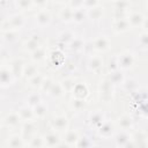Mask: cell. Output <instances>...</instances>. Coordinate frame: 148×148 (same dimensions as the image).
<instances>
[{"mask_svg": "<svg viewBox=\"0 0 148 148\" xmlns=\"http://www.w3.org/2000/svg\"><path fill=\"white\" fill-rule=\"evenodd\" d=\"M86 18H87V9L80 8V9L74 10V13H73V22H74V23L80 24V23H82Z\"/></svg>", "mask_w": 148, "mask_h": 148, "instance_id": "obj_38", "label": "cell"}, {"mask_svg": "<svg viewBox=\"0 0 148 148\" xmlns=\"http://www.w3.org/2000/svg\"><path fill=\"white\" fill-rule=\"evenodd\" d=\"M21 118L18 116V112H15V111H12L9 113H7L5 116V118L2 119V124L8 127V128H15L17 127L20 124H21Z\"/></svg>", "mask_w": 148, "mask_h": 148, "instance_id": "obj_11", "label": "cell"}, {"mask_svg": "<svg viewBox=\"0 0 148 148\" xmlns=\"http://www.w3.org/2000/svg\"><path fill=\"white\" fill-rule=\"evenodd\" d=\"M29 148H46L44 136L38 135V134L34 136L29 142Z\"/></svg>", "mask_w": 148, "mask_h": 148, "instance_id": "obj_41", "label": "cell"}, {"mask_svg": "<svg viewBox=\"0 0 148 148\" xmlns=\"http://www.w3.org/2000/svg\"><path fill=\"white\" fill-rule=\"evenodd\" d=\"M24 61L22 59H14L10 64H9V68L12 71V73L14 74L15 79H18L21 76H23V71H24Z\"/></svg>", "mask_w": 148, "mask_h": 148, "instance_id": "obj_18", "label": "cell"}, {"mask_svg": "<svg viewBox=\"0 0 148 148\" xmlns=\"http://www.w3.org/2000/svg\"><path fill=\"white\" fill-rule=\"evenodd\" d=\"M52 21L51 13L46 8H39V10L35 15V23L39 28H45L47 27Z\"/></svg>", "mask_w": 148, "mask_h": 148, "instance_id": "obj_7", "label": "cell"}, {"mask_svg": "<svg viewBox=\"0 0 148 148\" xmlns=\"http://www.w3.org/2000/svg\"><path fill=\"white\" fill-rule=\"evenodd\" d=\"M108 79L111 81V83L116 87V86H123L124 81L126 80L123 71L118 69V71H114V72H110L109 75H108Z\"/></svg>", "mask_w": 148, "mask_h": 148, "instance_id": "obj_25", "label": "cell"}, {"mask_svg": "<svg viewBox=\"0 0 148 148\" xmlns=\"http://www.w3.org/2000/svg\"><path fill=\"white\" fill-rule=\"evenodd\" d=\"M80 139V134L76 130H67L64 135V142L71 147H75Z\"/></svg>", "mask_w": 148, "mask_h": 148, "instance_id": "obj_22", "label": "cell"}, {"mask_svg": "<svg viewBox=\"0 0 148 148\" xmlns=\"http://www.w3.org/2000/svg\"><path fill=\"white\" fill-rule=\"evenodd\" d=\"M146 7L148 8V1H146Z\"/></svg>", "mask_w": 148, "mask_h": 148, "instance_id": "obj_54", "label": "cell"}, {"mask_svg": "<svg viewBox=\"0 0 148 148\" xmlns=\"http://www.w3.org/2000/svg\"><path fill=\"white\" fill-rule=\"evenodd\" d=\"M127 20H128L131 28H138V27H142L143 21H145V16L140 12H133V13H130Z\"/></svg>", "mask_w": 148, "mask_h": 148, "instance_id": "obj_23", "label": "cell"}, {"mask_svg": "<svg viewBox=\"0 0 148 148\" xmlns=\"http://www.w3.org/2000/svg\"><path fill=\"white\" fill-rule=\"evenodd\" d=\"M50 125L56 132H66L69 126V120L65 114H58L51 119Z\"/></svg>", "mask_w": 148, "mask_h": 148, "instance_id": "obj_5", "label": "cell"}, {"mask_svg": "<svg viewBox=\"0 0 148 148\" xmlns=\"http://www.w3.org/2000/svg\"><path fill=\"white\" fill-rule=\"evenodd\" d=\"M104 66V61H103V58L101 56H92L89 58L88 62H87V68L88 71L90 72H99Z\"/></svg>", "mask_w": 148, "mask_h": 148, "instance_id": "obj_14", "label": "cell"}, {"mask_svg": "<svg viewBox=\"0 0 148 148\" xmlns=\"http://www.w3.org/2000/svg\"><path fill=\"white\" fill-rule=\"evenodd\" d=\"M123 88L127 92H136L139 90V84L134 79H126L123 83Z\"/></svg>", "mask_w": 148, "mask_h": 148, "instance_id": "obj_36", "label": "cell"}, {"mask_svg": "<svg viewBox=\"0 0 148 148\" xmlns=\"http://www.w3.org/2000/svg\"><path fill=\"white\" fill-rule=\"evenodd\" d=\"M47 56V52H46V49L44 46H40L39 49H37L35 52H32L30 54V58L31 60L35 62V64H38V62H42Z\"/></svg>", "mask_w": 148, "mask_h": 148, "instance_id": "obj_33", "label": "cell"}, {"mask_svg": "<svg viewBox=\"0 0 148 148\" xmlns=\"http://www.w3.org/2000/svg\"><path fill=\"white\" fill-rule=\"evenodd\" d=\"M44 79H45V76H44V75H42L40 73H38V74H37V75H35L32 79H30L28 82H29V86H30L31 88L40 89V86H42V83H43Z\"/></svg>", "mask_w": 148, "mask_h": 148, "instance_id": "obj_45", "label": "cell"}, {"mask_svg": "<svg viewBox=\"0 0 148 148\" xmlns=\"http://www.w3.org/2000/svg\"><path fill=\"white\" fill-rule=\"evenodd\" d=\"M104 14H105V9L102 5L98 7H95L92 9L87 10V17L90 21H99L104 17Z\"/></svg>", "mask_w": 148, "mask_h": 148, "instance_id": "obj_24", "label": "cell"}, {"mask_svg": "<svg viewBox=\"0 0 148 148\" xmlns=\"http://www.w3.org/2000/svg\"><path fill=\"white\" fill-rule=\"evenodd\" d=\"M96 131H97V135L102 139L112 138L116 135V124L111 120H105L103 125Z\"/></svg>", "mask_w": 148, "mask_h": 148, "instance_id": "obj_6", "label": "cell"}, {"mask_svg": "<svg viewBox=\"0 0 148 148\" xmlns=\"http://www.w3.org/2000/svg\"><path fill=\"white\" fill-rule=\"evenodd\" d=\"M117 126L120 128V131H130L134 126L133 117L128 113H124L117 119Z\"/></svg>", "mask_w": 148, "mask_h": 148, "instance_id": "obj_12", "label": "cell"}, {"mask_svg": "<svg viewBox=\"0 0 148 148\" xmlns=\"http://www.w3.org/2000/svg\"><path fill=\"white\" fill-rule=\"evenodd\" d=\"M117 61L120 71H127L135 66L136 58L132 51H123L117 54Z\"/></svg>", "mask_w": 148, "mask_h": 148, "instance_id": "obj_2", "label": "cell"}, {"mask_svg": "<svg viewBox=\"0 0 148 148\" xmlns=\"http://www.w3.org/2000/svg\"><path fill=\"white\" fill-rule=\"evenodd\" d=\"M109 69H110V72H114V71L119 69L118 61H117V56H114L112 59H110V61H109Z\"/></svg>", "mask_w": 148, "mask_h": 148, "instance_id": "obj_50", "label": "cell"}, {"mask_svg": "<svg viewBox=\"0 0 148 148\" xmlns=\"http://www.w3.org/2000/svg\"><path fill=\"white\" fill-rule=\"evenodd\" d=\"M114 96V86L111 83V81L108 77L102 79L98 82V98L102 102L110 103L113 101Z\"/></svg>", "mask_w": 148, "mask_h": 148, "instance_id": "obj_1", "label": "cell"}, {"mask_svg": "<svg viewBox=\"0 0 148 148\" xmlns=\"http://www.w3.org/2000/svg\"><path fill=\"white\" fill-rule=\"evenodd\" d=\"M142 29L145 32H148V17H145L143 24H142Z\"/></svg>", "mask_w": 148, "mask_h": 148, "instance_id": "obj_51", "label": "cell"}, {"mask_svg": "<svg viewBox=\"0 0 148 148\" xmlns=\"http://www.w3.org/2000/svg\"><path fill=\"white\" fill-rule=\"evenodd\" d=\"M84 47H86V43H84L83 38L80 36H75V38L68 45V49L73 52H80V51L84 50Z\"/></svg>", "mask_w": 148, "mask_h": 148, "instance_id": "obj_31", "label": "cell"}, {"mask_svg": "<svg viewBox=\"0 0 148 148\" xmlns=\"http://www.w3.org/2000/svg\"><path fill=\"white\" fill-rule=\"evenodd\" d=\"M53 84H54V80H53L51 76H45V79H44V81H43V83H42L39 90L43 91V92L49 94L50 90H51V88L53 87Z\"/></svg>", "mask_w": 148, "mask_h": 148, "instance_id": "obj_47", "label": "cell"}, {"mask_svg": "<svg viewBox=\"0 0 148 148\" xmlns=\"http://www.w3.org/2000/svg\"><path fill=\"white\" fill-rule=\"evenodd\" d=\"M7 146L8 148H22L24 146V140L21 136V134H14L10 135L7 140Z\"/></svg>", "mask_w": 148, "mask_h": 148, "instance_id": "obj_30", "label": "cell"}, {"mask_svg": "<svg viewBox=\"0 0 148 148\" xmlns=\"http://www.w3.org/2000/svg\"><path fill=\"white\" fill-rule=\"evenodd\" d=\"M56 148H71V146H68L67 143H65V142H61L58 147H56Z\"/></svg>", "mask_w": 148, "mask_h": 148, "instance_id": "obj_53", "label": "cell"}, {"mask_svg": "<svg viewBox=\"0 0 148 148\" xmlns=\"http://www.w3.org/2000/svg\"><path fill=\"white\" fill-rule=\"evenodd\" d=\"M132 139V135L130 134L128 131H120L116 133L114 135V143L118 148H124Z\"/></svg>", "mask_w": 148, "mask_h": 148, "instance_id": "obj_17", "label": "cell"}, {"mask_svg": "<svg viewBox=\"0 0 148 148\" xmlns=\"http://www.w3.org/2000/svg\"><path fill=\"white\" fill-rule=\"evenodd\" d=\"M75 148H92V141L87 135H80V139H79Z\"/></svg>", "mask_w": 148, "mask_h": 148, "instance_id": "obj_46", "label": "cell"}, {"mask_svg": "<svg viewBox=\"0 0 148 148\" xmlns=\"http://www.w3.org/2000/svg\"><path fill=\"white\" fill-rule=\"evenodd\" d=\"M42 45L39 44V39H38V36H31L29 37L24 43H23V49L25 52L28 53H32L35 52L37 49H39Z\"/></svg>", "mask_w": 148, "mask_h": 148, "instance_id": "obj_20", "label": "cell"}, {"mask_svg": "<svg viewBox=\"0 0 148 148\" xmlns=\"http://www.w3.org/2000/svg\"><path fill=\"white\" fill-rule=\"evenodd\" d=\"M64 94H65V91H64L60 82H54L53 87L51 88V90L49 92V95L53 98H60L61 96H64Z\"/></svg>", "mask_w": 148, "mask_h": 148, "instance_id": "obj_43", "label": "cell"}, {"mask_svg": "<svg viewBox=\"0 0 148 148\" xmlns=\"http://www.w3.org/2000/svg\"><path fill=\"white\" fill-rule=\"evenodd\" d=\"M39 72H38V68H37V65L35 62L32 64H25L24 66V71H23V77L29 81L30 79H32L35 75H37Z\"/></svg>", "mask_w": 148, "mask_h": 148, "instance_id": "obj_29", "label": "cell"}, {"mask_svg": "<svg viewBox=\"0 0 148 148\" xmlns=\"http://www.w3.org/2000/svg\"><path fill=\"white\" fill-rule=\"evenodd\" d=\"M36 135V125L34 124V121L24 123L21 128V136L23 138L24 142H30V140Z\"/></svg>", "mask_w": 148, "mask_h": 148, "instance_id": "obj_10", "label": "cell"}, {"mask_svg": "<svg viewBox=\"0 0 148 148\" xmlns=\"http://www.w3.org/2000/svg\"><path fill=\"white\" fill-rule=\"evenodd\" d=\"M132 141L135 145V148H148V135L146 132L139 130L132 135Z\"/></svg>", "mask_w": 148, "mask_h": 148, "instance_id": "obj_13", "label": "cell"}, {"mask_svg": "<svg viewBox=\"0 0 148 148\" xmlns=\"http://www.w3.org/2000/svg\"><path fill=\"white\" fill-rule=\"evenodd\" d=\"M14 81H15V76L12 73L9 66L7 67V66L2 65L1 69H0V84H1V87L7 88V87L12 86Z\"/></svg>", "mask_w": 148, "mask_h": 148, "instance_id": "obj_8", "label": "cell"}, {"mask_svg": "<svg viewBox=\"0 0 148 148\" xmlns=\"http://www.w3.org/2000/svg\"><path fill=\"white\" fill-rule=\"evenodd\" d=\"M91 47L97 52H102V53L106 52L111 47V40H110V38L108 36H104V35L97 36L91 42Z\"/></svg>", "mask_w": 148, "mask_h": 148, "instance_id": "obj_4", "label": "cell"}, {"mask_svg": "<svg viewBox=\"0 0 148 148\" xmlns=\"http://www.w3.org/2000/svg\"><path fill=\"white\" fill-rule=\"evenodd\" d=\"M112 29L117 34H123V32L128 31L131 29V25H130L127 18H119V20H113Z\"/></svg>", "mask_w": 148, "mask_h": 148, "instance_id": "obj_19", "label": "cell"}, {"mask_svg": "<svg viewBox=\"0 0 148 148\" xmlns=\"http://www.w3.org/2000/svg\"><path fill=\"white\" fill-rule=\"evenodd\" d=\"M105 120H106V119H105V113H104V111L101 110V109H96V110L91 111V112L88 114V123H89V125H90L91 127L96 128V130H98V128L103 125V123H104Z\"/></svg>", "mask_w": 148, "mask_h": 148, "instance_id": "obj_3", "label": "cell"}, {"mask_svg": "<svg viewBox=\"0 0 148 148\" xmlns=\"http://www.w3.org/2000/svg\"><path fill=\"white\" fill-rule=\"evenodd\" d=\"M124 148H135V145H134V142L132 141V139H131V141H130V142H128Z\"/></svg>", "mask_w": 148, "mask_h": 148, "instance_id": "obj_52", "label": "cell"}, {"mask_svg": "<svg viewBox=\"0 0 148 148\" xmlns=\"http://www.w3.org/2000/svg\"><path fill=\"white\" fill-rule=\"evenodd\" d=\"M44 140H45L46 148H56V147H58L61 143L60 135L56 131H52V132L46 133L44 135Z\"/></svg>", "mask_w": 148, "mask_h": 148, "instance_id": "obj_15", "label": "cell"}, {"mask_svg": "<svg viewBox=\"0 0 148 148\" xmlns=\"http://www.w3.org/2000/svg\"><path fill=\"white\" fill-rule=\"evenodd\" d=\"M5 24L8 25V30L13 29V30H20L21 28L24 27L25 24V20L21 14H13L10 15L6 22H3Z\"/></svg>", "mask_w": 148, "mask_h": 148, "instance_id": "obj_9", "label": "cell"}, {"mask_svg": "<svg viewBox=\"0 0 148 148\" xmlns=\"http://www.w3.org/2000/svg\"><path fill=\"white\" fill-rule=\"evenodd\" d=\"M17 112H18V116L23 123H31V121H34V119H36L32 108H30L28 105L20 108Z\"/></svg>", "mask_w": 148, "mask_h": 148, "instance_id": "obj_21", "label": "cell"}, {"mask_svg": "<svg viewBox=\"0 0 148 148\" xmlns=\"http://www.w3.org/2000/svg\"><path fill=\"white\" fill-rule=\"evenodd\" d=\"M71 9L73 10H76V9H80V8H83V0H71L66 3Z\"/></svg>", "mask_w": 148, "mask_h": 148, "instance_id": "obj_48", "label": "cell"}, {"mask_svg": "<svg viewBox=\"0 0 148 148\" xmlns=\"http://www.w3.org/2000/svg\"><path fill=\"white\" fill-rule=\"evenodd\" d=\"M101 5H102V3H101L99 1H97V0H84V1H83V8L87 9V10L92 9V8H95V7H98V6H101Z\"/></svg>", "mask_w": 148, "mask_h": 148, "instance_id": "obj_49", "label": "cell"}, {"mask_svg": "<svg viewBox=\"0 0 148 148\" xmlns=\"http://www.w3.org/2000/svg\"><path fill=\"white\" fill-rule=\"evenodd\" d=\"M74 38H75V35H74V32H73L72 30H69V29L62 30V31L58 35V40H59L62 45H67V46L71 44V42H72Z\"/></svg>", "mask_w": 148, "mask_h": 148, "instance_id": "obj_28", "label": "cell"}, {"mask_svg": "<svg viewBox=\"0 0 148 148\" xmlns=\"http://www.w3.org/2000/svg\"><path fill=\"white\" fill-rule=\"evenodd\" d=\"M32 110H34V114H35L36 119H42L47 114V106L44 103L38 104L37 106L32 108Z\"/></svg>", "mask_w": 148, "mask_h": 148, "instance_id": "obj_44", "label": "cell"}, {"mask_svg": "<svg viewBox=\"0 0 148 148\" xmlns=\"http://www.w3.org/2000/svg\"><path fill=\"white\" fill-rule=\"evenodd\" d=\"M73 97L75 98H81V99H87V97L89 96V89L88 86L84 82H79L75 84L73 91Z\"/></svg>", "mask_w": 148, "mask_h": 148, "instance_id": "obj_16", "label": "cell"}, {"mask_svg": "<svg viewBox=\"0 0 148 148\" xmlns=\"http://www.w3.org/2000/svg\"><path fill=\"white\" fill-rule=\"evenodd\" d=\"M87 106V99H81V98H75L72 97L69 101V108L74 112H81L86 109Z\"/></svg>", "mask_w": 148, "mask_h": 148, "instance_id": "obj_27", "label": "cell"}, {"mask_svg": "<svg viewBox=\"0 0 148 148\" xmlns=\"http://www.w3.org/2000/svg\"><path fill=\"white\" fill-rule=\"evenodd\" d=\"M73 13H74V10L71 9L67 5H65L60 9V12L58 14V17L62 23H71V22H73Z\"/></svg>", "mask_w": 148, "mask_h": 148, "instance_id": "obj_26", "label": "cell"}, {"mask_svg": "<svg viewBox=\"0 0 148 148\" xmlns=\"http://www.w3.org/2000/svg\"><path fill=\"white\" fill-rule=\"evenodd\" d=\"M1 36H2V39L7 43H13L15 42L18 37H20V32L18 30H13V29H9V30H5L1 32Z\"/></svg>", "mask_w": 148, "mask_h": 148, "instance_id": "obj_35", "label": "cell"}, {"mask_svg": "<svg viewBox=\"0 0 148 148\" xmlns=\"http://www.w3.org/2000/svg\"><path fill=\"white\" fill-rule=\"evenodd\" d=\"M112 6L114 9L113 12L130 14V9L132 7V3L130 1H114V2H112Z\"/></svg>", "mask_w": 148, "mask_h": 148, "instance_id": "obj_32", "label": "cell"}, {"mask_svg": "<svg viewBox=\"0 0 148 148\" xmlns=\"http://www.w3.org/2000/svg\"><path fill=\"white\" fill-rule=\"evenodd\" d=\"M25 102H27V105L30 106V108H35L38 104L43 103L42 102V95H40V92H31V94H29L27 96V98H25Z\"/></svg>", "mask_w": 148, "mask_h": 148, "instance_id": "obj_34", "label": "cell"}, {"mask_svg": "<svg viewBox=\"0 0 148 148\" xmlns=\"http://www.w3.org/2000/svg\"><path fill=\"white\" fill-rule=\"evenodd\" d=\"M14 5L16 6V8H18L21 10H31L35 7L34 1H31V0H16L14 2Z\"/></svg>", "mask_w": 148, "mask_h": 148, "instance_id": "obj_42", "label": "cell"}, {"mask_svg": "<svg viewBox=\"0 0 148 148\" xmlns=\"http://www.w3.org/2000/svg\"><path fill=\"white\" fill-rule=\"evenodd\" d=\"M50 60H51L52 64L59 66V65H61V64L64 62L65 56H64V53H62L60 50H56V51H53V52L50 54Z\"/></svg>", "mask_w": 148, "mask_h": 148, "instance_id": "obj_40", "label": "cell"}, {"mask_svg": "<svg viewBox=\"0 0 148 148\" xmlns=\"http://www.w3.org/2000/svg\"><path fill=\"white\" fill-rule=\"evenodd\" d=\"M60 84H61V87H62L65 94H68V92H72V91H73V89H74L76 82L74 81L73 77H69V76H68V77H64V79L60 81Z\"/></svg>", "mask_w": 148, "mask_h": 148, "instance_id": "obj_37", "label": "cell"}, {"mask_svg": "<svg viewBox=\"0 0 148 148\" xmlns=\"http://www.w3.org/2000/svg\"><path fill=\"white\" fill-rule=\"evenodd\" d=\"M136 45L140 50H148V32L142 31L136 38Z\"/></svg>", "mask_w": 148, "mask_h": 148, "instance_id": "obj_39", "label": "cell"}]
</instances>
